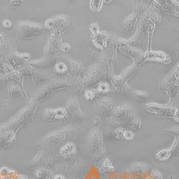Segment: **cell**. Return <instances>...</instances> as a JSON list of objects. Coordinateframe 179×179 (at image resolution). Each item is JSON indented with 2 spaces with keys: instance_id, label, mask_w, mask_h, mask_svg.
Returning <instances> with one entry per match:
<instances>
[{
  "instance_id": "obj_1",
  "label": "cell",
  "mask_w": 179,
  "mask_h": 179,
  "mask_svg": "<svg viewBox=\"0 0 179 179\" xmlns=\"http://www.w3.org/2000/svg\"><path fill=\"white\" fill-rule=\"evenodd\" d=\"M110 79V75L105 72L104 69L99 65H92L85 77L83 85L89 87L99 85L100 83Z\"/></svg>"
},
{
  "instance_id": "obj_2",
  "label": "cell",
  "mask_w": 179,
  "mask_h": 179,
  "mask_svg": "<svg viewBox=\"0 0 179 179\" xmlns=\"http://www.w3.org/2000/svg\"><path fill=\"white\" fill-rule=\"evenodd\" d=\"M160 90L166 92L170 97H174L178 93V67L174 69L162 80L160 86Z\"/></svg>"
},
{
  "instance_id": "obj_3",
  "label": "cell",
  "mask_w": 179,
  "mask_h": 179,
  "mask_svg": "<svg viewBox=\"0 0 179 179\" xmlns=\"http://www.w3.org/2000/svg\"><path fill=\"white\" fill-rule=\"evenodd\" d=\"M71 19L68 16H59L48 19L46 22V27L52 29L53 34L61 36L64 34L70 27Z\"/></svg>"
},
{
  "instance_id": "obj_4",
  "label": "cell",
  "mask_w": 179,
  "mask_h": 179,
  "mask_svg": "<svg viewBox=\"0 0 179 179\" xmlns=\"http://www.w3.org/2000/svg\"><path fill=\"white\" fill-rule=\"evenodd\" d=\"M17 31L22 38H30L38 36L43 31V28L37 24L22 22L17 25Z\"/></svg>"
},
{
  "instance_id": "obj_5",
  "label": "cell",
  "mask_w": 179,
  "mask_h": 179,
  "mask_svg": "<svg viewBox=\"0 0 179 179\" xmlns=\"http://www.w3.org/2000/svg\"><path fill=\"white\" fill-rule=\"evenodd\" d=\"M68 88V82L65 80H56L42 88L39 92L38 98H43L52 94L56 90Z\"/></svg>"
},
{
  "instance_id": "obj_6",
  "label": "cell",
  "mask_w": 179,
  "mask_h": 179,
  "mask_svg": "<svg viewBox=\"0 0 179 179\" xmlns=\"http://www.w3.org/2000/svg\"><path fill=\"white\" fill-rule=\"evenodd\" d=\"M135 70H136V68L134 67V65H132L128 70L124 72V74H122L121 76H117V77H114L113 78H112L111 83L113 84L114 88H116L117 90H121L122 91L124 90H125L126 84L129 80L130 79L131 77L134 76Z\"/></svg>"
},
{
  "instance_id": "obj_7",
  "label": "cell",
  "mask_w": 179,
  "mask_h": 179,
  "mask_svg": "<svg viewBox=\"0 0 179 179\" xmlns=\"http://www.w3.org/2000/svg\"><path fill=\"white\" fill-rule=\"evenodd\" d=\"M147 108L150 112L157 114H163V115H171L173 114L178 119V110H174V108L171 106H161L157 104H148L147 105Z\"/></svg>"
},
{
  "instance_id": "obj_8",
  "label": "cell",
  "mask_w": 179,
  "mask_h": 179,
  "mask_svg": "<svg viewBox=\"0 0 179 179\" xmlns=\"http://www.w3.org/2000/svg\"><path fill=\"white\" fill-rule=\"evenodd\" d=\"M61 46V37L52 34V36L49 38L48 42L46 46L45 52L48 57H53L56 54L58 49Z\"/></svg>"
},
{
  "instance_id": "obj_9",
  "label": "cell",
  "mask_w": 179,
  "mask_h": 179,
  "mask_svg": "<svg viewBox=\"0 0 179 179\" xmlns=\"http://www.w3.org/2000/svg\"><path fill=\"white\" fill-rule=\"evenodd\" d=\"M66 114L68 113V116H70L71 118L74 117L75 116L78 118L81 115V112L79 108L78 100L75 96H73L68 102L67 110H66Z\"/></svg>"
},
{
  "instance_id": "obj_10",
  "label": "cell",
  "mask_w": 179,
  "mask_h": 179,
  "mask_svg": "<svg viewBox=\"0 0 179 179\" xmlns=\"http://www.w3.org/2000/svg\"><path fill=\"white\" fill-rule=\"evenodd\" d=\"M155 60L161 62H170L168 55L162 52H149L143 55L142 61Z\"/></svg>"
},
{
  "instance_id": "obj_11",
  "label": "cell",
  "mask_w": 179,
  "mask_h": 179,
  "mask_svg": "<svg viewBox=\"0 0 179 179\" xmlns=\"http://www.w3.org/2000/svg\"><path fill=\"white\" fill-rule=\"evenodd\" d=\"M68 82V89L71 90L74 94H78L83 90V82L76 76H71L67 80Z\"/></svg>"
},
{
  "instance_id": "obj_12",
  "label": "cell",
  "mask_w": 179,
  "mask_h": 179,
  "mask_svg": "<svg viewBox=\"0 0 179 179\" xmlns=\"http://www.w3.org/2000/svg\"><path fill=\"white\" fill-rule=\"evenodd\" d=\"M105 32L97 33L94 35L93 43L96 46L99 48H103L105 47L107 41V36Z\"/></svg>"
},
{
  "instance_id": "obj_13",
  "label": "cell",
  "mask_w": 179,
  "mask_h": 179,
  "mask_svg": "<svg viewBox=\"0 0 179 179\" xmlns=\"http://www.w3.org/2000/svg\"><path fill=\"white\" fill-rule=\"evenodd\" d=\"M136 24H137V15L132 14V16H130L127 18H126L124 22L123 23V25L124 26L127 31H132L136 28Z\"/></svg>"
},
{
  "instance_id": "obj_14",
  "label": "cell",
  "mask_w": 179,
  "mask_h": 179,
  "mask_svg": "<svg viewBox=\"0 0 179 179\" xmlns=\"http://www.w3.org/2000/svg\"><path fill=\"white\" fill-rule=\"evenodd\" d=\"M75 150H76V147L75 145L72 143H68L61 148V152L64 156H68L69 155L74 153Z\"/></svg>"
},
{
  "instance_id": "obj_15",
  "label": "cell",
  "mask_w": 179,
  "mask_h": 179,
  "mask_svg": "<svg viewBox=\"0 0 179 179\" xmlns=\"http://www.w3.org/2000/svg\"><path fill=\"white\" fill-rule=\"evenodd\" d=\"M61 59V62H57L55 64L54 66V70H55V72L57 74H65V73L67 72V67H66V65L65 64V62L63 60L62 58H60Z\"/></svg>"
},
{
  "instance_id": "obj_16",
  "label": "cell",
  "mask_w": 179,
  "mask_h": 179,
  "mask_svg": "<svg viewBox=\"0 0 179 179\" xmlns=\"http://www.w3.org/2000/svg\"><path fill=\"white\" fill-rule=\"evenodd\" d=\"M103 1H91L90 6L92 10L95 12H99L103 6Z\"/></svg>"
},
{
  "instance_id": "obj_17",
  "label": "cell",
  "mask_w": 179,
  "mask_h": 179,
  "mask_svg": "<svg viewBox=\"0 0 179 179\" xmlns=\"http://www.w3.org/2000/svg\"><path fill=\"white\" fill-rule=\"evenodd\" d=\"M44 117L46 120H52L54 118H56L55 115V110L53 109H47L44 111Z\"/></svg>"
},
{
  "instance_id": "obj_18",
  "label": "cell",
  "mask_w": 179,
  "mask_h": 179,
  "mask_svg": "<svg viewBox=\"0 0 179 179\" xmlns=\"http://www.w3.org/2000/svg\"><path fill=\"white\" fill-rule=\"evenodd\" d=\"M169 154H170V151L168 149H165L159 152L157 154V157L160 160H164L169 156Z\"/></svg>"
},
{
  "instance_id": "obj_19",
  "label": "cell",
  "mask_w": 179,
  "mask_h": 179,
  "mask_svg": "<svg viewBox=\"0 0 179 179\" xmlns=\"http://www.w3.org/2000/svg\"><path fill=\"white\" fill-rule=\"evenodd\" d=\"M110 90V85L106 82L100 83L98 86V91L101 92H106Z\"/></svg>"
},
{
  "instance_id": "obj_20",
  "label": "cell",
  "mask_w": 179,
  "mask_h": 179,
  "mask_svg": "<svg viewBox=\"0 0 179 179\" xmlns=\"http://www.w3.org/2000/svg\"><path fill=\"white\" fill-rule=\"evenodd\" d=\"M55 115L56 118H63L66 116V110L64 108H58L55 110Z\"/></svg>"
},
{
  "instance_id": "obj_21",
  "label": "cell",
  "mask_w": 179,
  "mask_h": 179,
  "mask_svg": "<svg viewBox=\"0 0 179 179\" xmlns=\"http://www.w3.org/2000/svg\"><path fill=\"white\" fill-rule=\"evenodd\" d=\"M133 94L135 97L139 99V100H144L145 98L148 96V93L142 91H134Z\"/></svg>"
},
{
  "instance_id": "obj_22",
  "label": "cell",
  "mask_w": 179,
  "mask_h": 179,
  "mask_svg": "<svg viewBox=\"0 0 179 179\" xmlns=\"http://www.w3.org/2000/svg\"><path fill=\"white\" fill-rule=\"evenodd\" d=\"M21 74H23V76H30L32 74V70L31 68L28 66H24L21 69Z\"/></svg>"
},
{
  "instance_id": "obj_23",
  "label": "cell",
  "mask_w": 179,
  "mask_h": 179,
  "mask_svg": "<svg viewBox=\"0 0 179 179\" xmlns=\"http://www.w3.org/2000/svg\"><path fill=\"white\" fill-rule=\"evenodd\" d=\"M89 29H90V31L93 33L94 35L97 34V33H99V27L97 24H93L90 26L89 27Z\"/></svg>"
},
{
  "instance_id": "obj_24",
  "label": "cell",
  "mask_w": 179,
  "mask_h": 179,
  "mask_svg": "<svg viewBox=\"0 0 179 179\" xmlns=\"http://www.w3.org/2000/svg\"><path fill=\"white\" fill-rule=\"evenodd\" d=\"M124 137L127 140H132L134 137V134L131 131H127L124 132Z\"/></svg>"
},
{
  "instance_id": "obj_25",
  "label": "cell",
  "mask_w": 179,
  "mask_h": 179,
  "mask_svg": "<svg viewBox=\"0 0 179 179\" xmlns=\"http://www.w3.org/2000/svg\"><path fill=\"white\" fill-rule=\"evenodd\" d=\"M61 50L64 52H69L71 50V46L68 43H64L61 45Z\"/></svg>"
},
{
  "instance_id": "obj_26",
  "label": "cell",
  "mask_w": 179,
  "mask_h": 179,
  "mask_svg": "<svg viewBox=\"0 0 179 179\" xmlns=\"http://www.w3.org/2000/svg\"><path fill=\"white\" fill-rule=\"evenodd\" d=\"M140 121L139 120H137V119H135L132 122V126L135 129H137V128L140 127Z\"/></svg>"
},
{
  "instance_id": "obj_27",
  "label": "cell",
  "mask_w": 179,
  "mask_h": 179,
  "mask_svg": "<svg viewBox=\"0 0 179 179\" xmlns=\"http://www.w3.org/2000/svg\"><path fill=\"white\" fill-rule=\"evenodd\" d=\"M95 94V92L93 90H88L85 92V97L87 99H92L94 97Z\"/></svg>"
},
{
  "instance_id": "obj_28",
  "label": "cell",
  "mask_w": 179,
  "mask_h": 179,
  "mask_svg": "<svg viewBox=\"0 0 179 179\" xmlns=\"http://www.w3.org/2000/svg\"><path fill=\"white\" fill-rule=\"evenodd\" d=\"M124 132H125L122 129L117 130H115V136H116L117 138H122L124 137Z\"/></svg>"
},
{
  "instance_id": "obj_29",
  "label": "cell",
  "mask_w": 179,
  "mask_h": 179,
  "mask_svg": "<svg viewBox=\"0 0 179 179\" xmlns=\"http://www.w3.org/2000/svg\"><path fill=\"white\" fill-rule=\"evenodd\" d=\"M3 25H4L5 28H9L12 26V22L9 20H8V19H6V20H5L4 21Z\"/></svg>"
},
{
  "instance_id": "obj_30",
  "label": "cell",
  "mask_w": 179,
  "mask_h": 179,
  "mask_svg": "<svg viewBox=\"0 0 179 179\" xmlns=\"http://www.w3.org/2000/svg\"><path fill=\"white\" fill-rule=\"evenodd\" d=\"M55 179H63V177H61V176H56Z\"/></svg>"
}]
</instances>
